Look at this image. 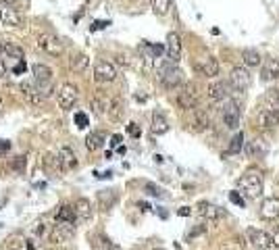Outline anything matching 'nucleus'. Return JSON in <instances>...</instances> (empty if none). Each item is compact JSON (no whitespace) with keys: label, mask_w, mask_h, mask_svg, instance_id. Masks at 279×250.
I'll use <instances>...</instances> for the list:
<instances>
[{"label":"nucleus","mask_w":279,"mask_h":250,"mask_svg":"<svg viewBox=\"0 0 279 250\" xmlns=\"http://www.w3.org/2000/svg\"><path fill=\"white\" fill-rule=\"evenodd\" d=\"M238 192H242L250 200L260 198V194H262V173L258 169H248L238 179Z\"/></svg>","instance_id":"f257e3e1"},{"label":"nucleus","mask_w":279,"mask_h":250,"mask_svg":"<svg viewBox=\"0 0 279 250\" xmlns=\"http://www.w3.org/2000/svg\"><path fill=\"white\" fill-rule=\"evenodd\" d=\"M159 81L167 90H177V88L184 86V73H181V69H177L169 59H167V63L159 65Z\"/></svg>","instance_id":"f03ea898"},{"label":"nucleus","mask_w":279,"mask_h":250,"mask_svg":"<svg viewBox=\"0 0 279 250\" xmlns=\"http://www.w3.org/2000/svg\"><path fill=\"white\" fill-rule=\"evenodd\" d=\"M198 88L196 83H184L179 90H177V106L184 108V110H194L198 104Z\"/></svg>","instance_id":"7ed1b4c3"},{"label":"nucleus","mask_w":279,"mask_h":250,"mask_svg":"<svg viewBox=\"0 0 279 250\" xmlns=\"http://www.w3.org/2000/svg\"><path fill=\"white\" fill-rule=\"evenodd\" d=\"M254 123H256V130H260V132H271V130H275L277 125H279V110L262 104L260 110L256 113Z\"/></svg>","instance_id":"20e7f679"},{"label":"nucleus","mask_w":279,"mask_h":250,"mask_svg":"<svg viewBox=\"0 0 279 250\" xmlns=\"http://www.w3.org/2000/svg\"><path fill=\"white\" fill-rule=\"evenodd\" d=\"M240 98H227V104L223 106V123H225L227 130H238L240 128Z\"/></svg>","instance_id":"39448f33"},{"label":"nucleus","mask_w":279,"mask_h":250,"mask_svg":"<svg viewBox=\"0 0 279 250\" xmlns=\"http://www.w3.org/2000/svg\"><path fill=\"white\" fill-rule=\"evenodd\" d=\"M250 83H252V73H250V69L240 65V67H233L231 69V75H229V86L235 90V92H244L250 88Z\"/></svg>","instance_id":"423d86ee"},{"label":"nucleus","mask_w":279,"mask_h":250,"mask_svg":"<svg viewBox=\"0 0 279 250\" xmlns=\"http://www.w3.org/2000/svg\"><path fill=\"white\" fill-rule=\"evenodd\" d=\"M79 100V90L77 86H73V83H63V86L59 88V94H57V102L63 110H71Z\"/></svg>","instance_id":"0eeeda50"},{"label":"nucleus","mask_w":279,"mask_h":250,"mask_svg":"<svg viewBox=\"0 0 279 250\" xmlns=\"http://www.w3.org/2000/svg\"><path fill=\"white\" fill-rule=\"evenodd\" d=\"M36 46L40 50H44L46 54H52V57H59V54H63V42L57 36H52V34H38Z\"/></svg>","instance_id":"6e6552de"},{"label":"nucleus","mask_w":279,"mask_h":250,"mask_svg":"<svg viewBox=\"0 0 279 250\" xmlns=\"http://www.w3.org/2000/svg\"><path fill=\"white\" fill-rule=\"evenodd\" d=\"M92 77H94L96 83H110V81L117 79V69H115L113 63H108V61H98L94 65Z\"/></svg>","instance_id":"1a4fd4ad"},{"label":"nucleus","mask_w":279,"mask_h":250,"mask_svg":"<svg viewBox=\"0 0 279 250\" xmlns=\"http://www.w3.org/2000/svg\"><path fill=\"white\" fill-rule=\"evenodd\" d=\"M73 233H75V223H59V221H54V225H50L48 240L54 244H63L69 238H73Z\"/></svg>","instance_id":"9d476101"},{"label":"nucleus","mask_w":279,"mask_h":250,"mask_svg":"<svg viewBox=\"0 0 279 250\" xmlns=\"http://www.w3.org/2000/svg\"><path fill=\"white\" fill-rule=\"evenodd\" d=\"M0 23L9 25V27H23L25 19H23L21 13H17L9 3H3V0H0Z\"/></svg>","instance_id":"9b49d317"},{"label":"nucleus","mask_w":279,"mask_h":250,"mask_svg":"<svg viewBox=\"0 0 279 250\" xmlns=\"http://www.w3.org/2000/svg\"><path fill=\"white\" fill-rule=\"evenodd\" d=\"M246 235H248V242L254 244L258 250H267V248H273V240L267 231L262 229H256V227H248L246 229Z\"/></svg>","instance_id":"f8f14e48"},{"label":"nucleus","mask_w":279,"mask_h":250,"mask_svg":"<svg viewBox=\"0 0 279 250\" xmlns=\"http://www.w3.org/2000/svg\"><path fill=\"white\" fill-rule=\"evenodd\" d=\"M167 59H169L173 65L179 63V59H181V38L175 32H171L169 36H167Z\"/></svg>","instance_id":"ddd939ff"},{"label":"nucleus","mask_w":279,"mask_h":250,"mask_svg":"<svg viewBox=\"0 0 279 250\" xmlns=\"http://www.w3.org/2000/svg\"><path fill=\"white\" fill-rule=\"evenodd\" d=\"M198 215H202L204 219H208L213 223V221H221L223 217L227 215L225 208H221V206H215L211 202H200L198 204Z\"/></svg>","instance_id":"4468645a"},{"label":"nucleus","mask_w":279,"mask_h":250,"mask_svg":"<svg viewBox=\"0 0 279 250\" xmlns=\"http://www.w3.org/2000/svg\"><path fill=\"white\" fill-rule=\"evenodd\" d=\"M208 125H211V117H208L206 110H202V108H194L192 119H190V130H192V132H196V134H200V132L208 130Z\"/></svg>","instance_id":"2eb2a0df"},{"label":"nucleus","mask_w":279,"mask_h":250,"mask_svg":"<svg viewBox=\"0 0 279 250\" xmlns=\"http://www.w3.org/2000/svg\"><path fill=\"white\" fill-rule=\"evenodd\" d=\"M260 217L264 221H275L279 217V198L277 196H269L264 198L260 204Z\"/></svg>","instance_id":"dca6fc26"},{"label":"nucleus","mask_w":279,"mask_h":250,"mask_svg":"<svg viewBox=\"0 0 279 250\" xmlns=\"http://www.w3.org/2000/svg\"><path fill=\"white\" fill-rule=\"evenodd\" d=\"M196 71L204 77H217L219 75V61L215 57H204L196 63Z\"/></svg>","instance_id":"f3484780"},{"label":"nucleus","mask_w":279,"mask_h":250,"mask_svg":"<svg viewBox=\"0 0 279 250\" xmlns=\"http://www.w3.org/2000/svg\"><path fill=\"white\" fill-rule=\"evenodd\" d=\"M246 155L250 157V159H262L264 155L269 152V144L262 140V138H254V140H250L248 144H246Z\"/></svg>","instance_id":"a211bd4d"},{"label":"nucleus","mask_w":279,"mask_h":250,"mask_svg":"<svg viewBox=\"0 0 279 250\" xmlns=\"http://www.w3.org/2000/svg\"><path fill=\"white\" fill-rule=\"evenodd\" d=\"M25 52L21 46L13 44V42H5L0 40V59H15V61H23Z\"/></svg>","instance_id":"6ab92c4d"},{"label":"nucleus","mask_w":279,"mask_h":250,"mask_svg":"<svg viewBox=\"0 0 279 250\" xmlns=\"http://www.w3.org/2000/svg\"><path fill=\"white\" fill-rule=\"evenodd\" d=\"M19 90H21V96H23V98L30 102V104H40L42 100H44V98H42V94H40V90L36 88L34 81H21Z\"/></svg>","instance_id":"aec40b11"},{"label":"nucleus","mask_w":279,"mask_h":250,"mask_svg":"<svg viewBox=\"0 0 279 250\" xmlns=\"http://www.w3.org/2000/svg\"><path fill=\"white\" fill-rule=\"evenodd\" d=\"M206 94H208V98H211L213 102L225 100V98H229V86L225 81H213L211 86H208Z\"/></svg>","instance_id":"412c9836"},{"label":"nucleus","mask_w":279,"mask_h":250,"mask_svg":"<svg viewBox=\"0 0 279 250\" xmlns=\"http://www.w3.org/2000/svg\"><path fill=\"white\" fill-rule=\"evenodd\" d=\"M279 77V61L277 59H267L260 67V79L262 81H275Z\"/></svg>","instance_id":"4be33fe9"},{"label":"nucleus","mask_w":279,"mask_h":250,"mask_svg":"<svg viewBox=\"0 0 279 250\" xmlns=\"http://www.w3.org/2000/svg\"><path fill=\"white\" fill-rule=\"evenodd\" d=\"M57 155H59V157H61V161H63L65 171H71V169H77V167H79V161H77V157H75L73 148H69V146H61Z\"/></svg>","instance_id":"5701e85b"},{"label":"nucleus","mask_w":279,"mask_h":250,"mask_svg":"<svg viewBox=\"0 0 279 250\" xmlns=\"http://www.w3.org/2000/svg\"><path fill=\"white\" fill-rule=\"evenodd\" d=\"M54 221H59V223H77L79 217H77V211H75V206L71 204H63L57 215H54Z\"/></svg>","instance_id":"b1692460"},{"label":"nucleus","mask_w":279,"mask_h":250,"mask_svg":"<svg viewBox=\"0 0 279 250\" xmlns=\"http://www.w3.org/2000/svg\"><path fill=\"white\" fill-rule=\"evenodd\" d=\"M42 165H44V169L50 171V173H65V167H63V161L59 155H52V152H48V155H44V159H42Z\"/></svg>","instance_id":"393cba45"},{"label":"nucleus","mask_w":279,"mask_h":250,"mask_svg":"<svg viewBox=\"0 0 279 250\" xmlns=\"http://www.w3.org/2000/svg\"><path fill=\"white\" fill-rule=\"evenodd\" d=\"M106 115L110 117V121H121V119H123V115H125V104H123V100L119 98V96L110 98Z\"/></svg>","instance_id":"a878e982"},{"label":"nucleus","mask_w":279,"mask_h":250,"mask_svg":"<svg viewBox=\"0 0 279 250\" xmlns=\"http://www.w3.org/2000/svg\"><path fill=\"white\" fill-rule=\"evenodd\" d=\"M150 130H152V134H155V136H163V134L169 132V123H167L165 115L159 113V110H155V113H152V125H150Z\"/></svg>","instance_id":"bb28decb"},{"label":"nucleus","mask_w":279,"mask_h":250,"mask_svg":"<svg viewBox=\"0 0 279 250\" xmlns=\"http://www.w3.org/2000/svg\"><path fill=\"white\" fill-rule=\"evenodd\" d=\"M104 142H106V134H104V132H90L88 138H86V148H88L90 152H94V150L102 148Z\"/></svg>","instance_id":"cd10ccee"},{"label":"nucleus","mask_w":279,"mask_h":250,"mask_svg":"<svg viewBox=\"0 0 279 250\" xmlns=\"http://www.w3.org/2000/svg\"><path fill=\"white\" fill-rule=\"evenodd\" d=\"M98 204L102 211H110L115 204H117V194L115 190H100L98 192Z\"/></svg>","instance_id":"c85d7f7f"},{"label":"nucleus","mask_w":279,"mask_h":250,"mask_svg":"<svg viewBox=\"0 0 279 250\" xmlns=\"http://www.w3.org/2000/svg\"><path fill=\"white\" fill-rule=\"evenodd\" d=\"M88 63H90V59L86 57V54L77 52V54H73V57L69 59V69L75 71V73H81V71H86V69H88Z\"/></svg>","instance_id":"c756f323"},{"label":"nucleus","mask_w":279,"mask_h":250,"mask_svg":"<svg viewBox=\"0 0 279 250\" xmlns=\"http://www.w3.org/2000/svg\"><path fill=\"white\" fill-rule=\"evenodd\" d=\"M73 206H75V211H77L79 221H88L92 217V202L88 198H77V202Z\"/></svg>","instance_id":"7c9ffc66"},{"label":"nucleus","mask_w":279,"mask_h":250,"mask_svg":"<svg viewBox=\"0 0 279 250\" xmlns=\"http://www.w3.org/2000/svg\"><path fill=\"white\" fill-rule=\"evenodd\" d=\"M242 59H244V65L246 67H260V63H262L260 52L254 50V48H244L242 50Z\"/></svg>","instance_id":"2f4dec72"},{"label":"nucleus","mask_w":279,"mask_h":250,"mask_svg":"<svg viewBox=\"0 0 279 250\" xmlns=\"http://www.w3.org/2000/svg\"><path fill=\"white\" fill-rule=\"evenodd\" d=\"M108 102H110V98H106L102 92H98V94H96L94 98H92V108H94V113H96V115H106Z\"/></svg>","instance_id":"473e14b6"},{"label":"nucleus","mask_w":279,"mask_h":250,"mask_svg":"<svg viewBox=\"0 0 279 250\" xmlns=\"http://www.w3.org/2000/svg\"><path fill=\"white\" fill-rule=\"evenodd\" d=\"M242 150H244V134L238 132V134L231 138V142H229V146H227V152H225V155L233 157V155H240Z\"/></svg>","instance_id":"72a5a7b5"},{"label":"nucleus","mask_w":279,"mask_h":250,"mask_svg":"<svg viewBox=\"0 0 279 250\" xmlns=\"http://www.w3.org/2000/svg\"><path fill=\"white\" fill-rule=\"evenodd\" d=\"M96 242V248H98V250H119L113 242H110L108 238H106V235H102V233H96V238H94Z\"/></svg>","instance_id":"f704fd0d"},{"label":"nucleus","mask_w":279,"mask_h":250,"mask_svg":"<svg viewBox=\"0 0 279 250\" xmlns=\"http://www.w3.org/2000/svg\"><path fill=\"white\" fill-rule=\"evenodd\" d=\"M152 9H155L157 15L165 17L167 13H169V9H171V0H152Z\"/></svg>","instance_id":"c9c22d12"},{"label":"nucleus","mask_w":279,"mask_h":250,"mask_svg":"<svg viewBox=\"0 0 279 250\" xmlns=\"http://www.w3.org/2000/svg\"><path fill=\"white\" fill-rule=\"evenodd\" d=\"M144 190H146L148 196H155V198H165V196H167L165 190H163L161 186H157V184H152V182H146V184H144Z\"/></svg>","instance_id":"e433bc0d"},{"label":"nucleus","mask_w":279,"mask_h":250,"mask_svg":"<svg viewBox=\"0 0 279 250\" xmlns=\"http://www.w3.org/2000/svg\"><path fill=\"white\" fill-rule=\"evenodd\" d=\"M25 165H27V159L25 157H15L11 161V167H13V171L15 173H23L25 171Z\"/></svg>","instance_id":"4c0bfd02"},{"label":"nucleus","mask_w":279,"mask_h":250,"mask_svg":"<svg viewBox=\"0 0 279 250\" xmlns=\"http://www.w3.org/2000/svg\"><path fill=\"white\" fill-rule=\"evenodd\" d=\"M73 119H75V125H77L79 130H86L88 125H90V119H88V115H86V113H81V110H77Z\"/></svg>","instance_id":"58836bf2"},{"label":"nucleus","mask_w":279,"mask_h":250,"mask_svg":"<svg viewBox=\"0 0 279 250\" xmlns=\"http://www.w3.org/2000/svg\"><path fill=\"white\" fill-rule=\"evenodd\" d=\"M34 233L40 235V238H48V235H50V229H48V225L44 223V221H40V223L34 227Z\"/></svg>","instance_id":"ea45409f"},{"label":"nucleus","mask_w":279,"mask_h":250,"mask_svg":"<svg viewBox=\"0 0 279 250\" xmlns=\"http://www.w3.org/2000/svg\"><path fill=\"white\" fill-rule=\"evenodd\" d=\"M229 200L233 202V204H238V206H242L244 208V204H246V200L240 196V192L238 190H235V192H229Z\"/></svg>","instance_id":"a19ab883"},{"label":"nucleus","mask_w":279,"mask_h":250,"mask_svg":"<svg viewBox=\"0 0 279 250\" xmlns=\"http://www.w3.org/2000/svg\"><path fill=\"white\" fill-rule=\"evenodd\" d=\"M206 231V225H196L194 229H190L188 231V240H192V238H196V235H202Z\"/></svg>","instance_id":"79ce46f5"},{"label":"nucleus","mask_w":279,"mask_h":250,"mask_svg":"<svg viewBox=\"0 0 279 250\" xmlns=\"http://www.w3.org/2000/svg\"><path fill=\"white\" fill-rule=\"evenodd\" d=\"M271 240H273V248H277V250H279V225H275V227H273Z\"/></svg>","instance_id":"37998d69"},{"label":"nucleus","mask_w":279,"mask_h":250,"mask_svg":"<svg viewBox=\"0 0 279 250\" xmlns=\"http://www.w3.org/2000/svg\"><path fill=\"white\" fill-rule=\"evenodd\" d=\"M127 132H129V136H133V138H140V134H142V132H140V128H137V123H129V125H127Z\"/></svg>","instance_id":"c03bdc74"},{"label":"nucleus","mask_w":279,"mask_h":250,"mask_svg":"<svg viewBox=\"0 0 279 250\" xmlns=\"http://www.w3.org/2000/svg\"><path fill=\"white\" fill-rule=\"evenodd\" d=\"M13 73H15V75H21V73H25V61H17V65L13 67Z\"/></svg>","instance_id":"a18cd8bd"},{"label":"nucleus","mask_w":279,"mask_h":250,"mask_svg":"<svg viewBox=\"0 0 279 250\" xmlns=\"http://www.w3.org/2000/svg\"><path fill=\"white\" fill-rule=\"evenodd\" d=\"M106 25H110V21H96V23L90 27V30H92V32H96V30H104Z\"/></svg>","instance_id":"49530a36"},{"label":"nucleus","mask_w":279,"mask_h":250,"mask_svg":"<svg viewBox=\"0 0 279 250\" xmlns=\"http://www.w3.org/2000/svg\"><path fill=\"white\" fill-rule=\"evenodd\" d=\"M11 150V142L9 140H0V155H7Z\"/></svg>","instance_id":"de8ad7c7"},{"label":"nucleus","mask_w":279,"mask_h":250,"mask_svg":"<svg viewBox=\"0 0 279 250\" xmlns=\"http://www.w3.org/2000/svg\"><path fill=\"white\" fill-rule=\"evenodd\" d=\"M177 215H179V217H190V215H192V208H190V206H181L179 211H177Z\"/></svg>","instance_id":"09e8293b"},{"label":"nucleus","mask_w":279,"mask_h":250,"mask_svg":"<svg viewBox=\"0 0 279 250\" xmlns=\"http://www.w3.org/2000/svg\"><path fill=\"white\" fill-rule=\"evenodd\" d=\"M121 140H123V138L117 134V136H113V138H110V146H119L121 144Z\"/></svg>","instance_id":"8fccbe9b"},{"label":"nucleus","mask_w":279,"mask_h":250,"mask_svg":"<svg viewBox=\"0 0 279 250\" xmlns=\"http://www.w3.org/2000/svg\"><path fill=\"white\" fill-rule=\"evenodd\" d=\"M137 206H140V208H142V211H144V213H146V211H150V204H148V202H137Z\"/></svg>","instance_id":"3c124183"},{"label":"nucleus","mask_w":279,"mask_h":250,"mask_svg":"<svg viewBox=\"0 0 279 250\" xmlns=\"http://www.w3.org/2000/svg\"><path fill=\"white\" fill-rule=\"evenodd\" d=\"M27 250H36V244H34V240H27Z\"/></svg>","instance_id":"603ef678"},{"label":"nucleus","mask_w":279,"mask_h":250,"mask_svg":"<svg viewBox=\"0 0 279 250\" xmlns=\"http://www.w3.org/2000/svg\"><path fill=\"white\" fill-rule=\"evenodd\" d=\"M5 73H7V71H5V65H3V63H0V79H3V77H5Z\"/></svg>","instance_id":"864d4df0"},{"label":"nucleus","mask_w":279,"mask_h":250,"mask_svg":"<svg viewBox=\"0 0 279 250\" xmlns=\"http://www.w3.org/2000/svg\"><path fill=\"white\" fill-rule=\"evenodd\" d=\"M5 204H7V200H3V198H0V208H3Z\"/></svg>","instance_id":"5fc2aeb1"},{"label":"nucleus","mask_w":279,"mask_h":250,"mask_svg":"<svg viewBox=\"0 0 279 250\" xmlns=\"http://www.w3.org/2000/svg\"><path fill=\"white\" fill-rule=\"evenodd\" d=\"M3 110H5V104H3V100H0V113H3Z\"/></svg>","instance_id":"6e6d98bb"},{"label":"nucleus","mask_w":279,"mask_h":250,"mask_svg":"<svg viewBox=\"0 0 279 250\" xmlns=\"http://www.w3.org/2000/svg\"><path fill=\"white\" fill-rule=\"evenodd\" d=\"M3 3H17V0H3Z\"/></svg>","instance_id":"4d7b16f0"},{"label":"nucleus","mask_w":279,"mask_h":250,"mask_svg":"<svg viewBox=\"0 0 279 250\" xmlns=\"http://www.w3.org/2000/svg\"><path fill=\"white\" fill-rule=\"evenodd\" d=\"M7 250H19V248H7Z\"/></svg>","instance_id":"13d9d810"},{"label":"nucleus","mask_w":279,"mask_h":250,"mask_svg":"<svg viewBox=\"0 0 279 250\" xmlns=\"http://www.w3.org/2000/svg\"><path fill=\"white\" fill-rule=\"evenodd\" d=\"M155 250H165V248H155Z\"/></svg>","instance_id":"bf43d9fd"}]
</instances>
